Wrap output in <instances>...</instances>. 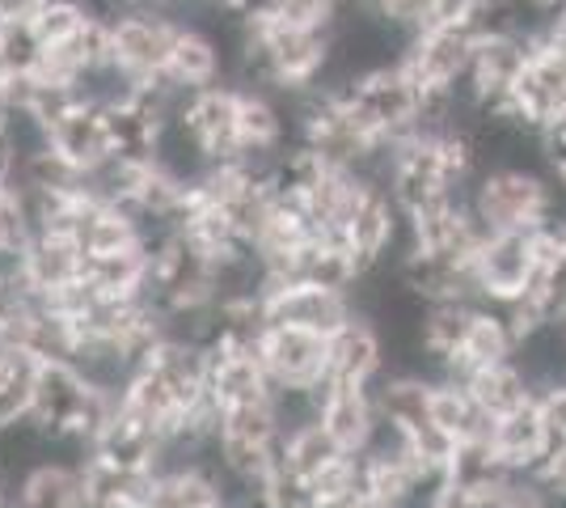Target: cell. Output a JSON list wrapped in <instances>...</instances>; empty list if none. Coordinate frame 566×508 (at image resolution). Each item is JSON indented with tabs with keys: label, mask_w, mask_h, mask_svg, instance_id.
<instances>
[{
	"label": "cell",
	"mask_w": 566,
	"mask_h": 508,
	"mask_svg": "<svg viewBox=\"0 0 566 508\" xmlns=\"http://www.w3.org/2000/svg\"><path fill=\"white\" fill-rule=\"evenodd\" d=\"M43 39L34 34L30 22H4L0 25V73L30 76L43 60Z\"/></svg>",
	"instance_id": "obj_20"
},
{
	"label": "cell",
	"mask_w": 566,
	"mask_h": 508,
	"mask_svg": "<svg viewBox=\"0 0 566 508\" xmlns=\"http://www.w3.org/2000/svg\"><path fill=\"white\" fill-rule=\"evenodd\" d=\"M317 419L338 440L343 454H368L385 433L377 390L355 386V382H326L317 390Z\"/></svg>",
	"instance_id": "obj_8"
},
{
	"label": "cell",
	"mask_w": 566,
	"mask_h": 508,
	"mask_svg": "<svg viewBox=\"0 0 566 508\" xmlns=\"http://www.w3.org/2000/svg\"><path fill=\"white\" fill-rule=\"evenodd\" d=\"M558 500H566V436H558L554 440V449H549V458H545L542 475H537Z\"/></svg>",
	"instance_id": "obj_24"
},
{
	"label": "cell",
	"mask_w": 566,
	"mask_h": 508,
	"mask_svg": "<svg viewBox=\"0 0 566 508\" xmlns=\"http://www.w3.org/2000/svg\"><path fill=\"white\" fill-rule=\"evenodd\" d=\"M259 356L275 390H322L331 382V339L305 326L266 322L259 335Z\"/></svg>",
	"instance_id": "obj_4"
},
{
	"label": "cell",
	"mask_w": 566,
	"mask_h": 508,
	"mask_svg": "<svg viewBox=\"0 0 566 508\" xmlns=\"http://www.w3.org/2000/svg\"><path fill=\"white\" fill-rule=\"evenodd\" d=\"M431 419L457 440V445H473L491 436V419L478 407V398L461 377H436L431 386Z\"/></svg>",
	"instance_id": "obj_17"
},
{
	"label": "cell",
	"mask_w": 566,
	"mask_h": 508,
	"mask_svg": "<svg viewBox=\"0 0 566 508\" xmlns=\"http://www.w3.org/2000/svg\"><path fill=\"white\" fill-rule=\"evenodd\" d=\"M563 508H566V500H563Z\"/></svg>",
	"instance_id": "obj_28"
},
{
	"label": "cell",
	"mask_w": 566,
	"mask_h": 508,
	"mask_svg": "<svg viewBox=\"0 0 566 508\" xmlns=\"http://www.w3.org/2000/svg\"><path fill=\"white\" fill-rule=\"evenodd\" d=\"M473 48H478V30L470 22L427 25L423 34H415L406 43L398 64L423 94H457L470 76Z\"/></svg>",
	"instance_id": "obj_3"
},
{
	"label": "cell",
	"mask_w": 566,
	"mask_h": 508,
	"mask_svg": "<svg viewBox=\"0 0 566 508\" xmlns=\"http://www.w3.org/2000/svg\"><path fill=\"white\" fill-rule=\"evenodd\" d=\"M81 267H85V250L72 234H34V242L25 246V280L34 292L76 284Z\"/></svg>",
	"instance_id": "obj_16"
},
{
	"label": "cell",
	"mask_w": 566,
	"mask_h": 508,
	"mask_svg": "<svg viewBox=\"0 0 566 508\" xmlns=\"http://www.w3.org/2000/svg\"><path fill=\"white\" fill-rule=\"evenodd\" d=\"M520 348L516 331H512V318L503 305H491V301H478L470 318V331H465V343L452 361L449 377H465L473 369H486V364L512 361Z\"/></svg>",
	"instance_id": "obj_15"
},
{
	"label": "cell",
	"mask_w": 566,
	"mask_h": 508,
	"mask_svg": "<svg viewBox=\"0 0 566 508\" xmlns=\"http://www.w3.org/2000/svg\"><path fill=\"white\" fill-rule=\"evenodd\" d=\"M554 263H566V246L549 229H537V234L499 229V234H486L482 246L473 250V292H478V301L507 310L520 297H528L537 276Z\"/></svg>",
	"instance_id": "obj_1"
},
{
	"label": "cell",
	"mask_w": 566,
	"mask_h": 508,
	"mask_svg": "<svg viewBox=\"0 0 566 508\" xmlns=\"http://www.w3.org/2000/svg\"><path fill=\"white\" fill-rule=\"evenodd\" d=\"M528 60H533V34H482L473 48L470 76L461 85V97L470 102V111L507 106Z\"/></svg>",
	"instance_id": "obj_7"
},
{
	"label": "cell",
	"mask_w": 566,
	"mask_h": 508,
	"mask_svg": "<svg viewBox=\"0 0 566 508\" xmlns=\"http://www.w3.org/2000/svg\"><path fill=\"white\" fill-rule=\"evenodd\" d=\"M495 508H563V500L542 479H507Z\"/></svg>",
	"instance_id": "obj_23"
},
{
	"label": "cell",
	"mask_w": 566,
	"mask_h": 508,
	"mask_svg": "<svg viewBox=\"0 0 566 508\" xmlns=\"http://www.w3.org/2000/svg\"><path fill=\"white\" fill-rule=\"evenodd\" d=\"M237 111H241V90L233 81H220L208 90H195L182 102V115L178 120L195 132L199 148L208 153V162H233L241 157V136H237Z\"/></svg>",
	"instance_id": "obj_9"
},
{
	"label": "cell",
	"mask_w": 566,
	"mask_h": 508,
	"mask_svg": "<svg viewBox=\"0 0 566 508\" xmlns=\"http://www.w3.org/2000/svg\"><path fill=\"white\" fill-rule=\"evenodd\" d=\"M90 4L85 0H48L34 18H30V25H34V34L43 39V48H55V43H64V39H72L81 25L90 22Z\"/></svg>",
	"instance_id": "obj_21"
},
{
	"label": "cell",
	"mask_w": 566,
	"mask_h": 508,
	"mask_svg": "<svg viewBox=\"0 0 566 508\" xmlns=\"http://www.w3.org/2000/svg\"><path fill=\"white\" fill-rule=\"evenodd\" d=\"M334 458H343V449H338V440L322 428V419H313L305 428H292V433H283V440H280V466L287 475L305 479V484L313 475H322Z\"/></svg>",
	"instance_id": "obj_19"
},
{
	"label": "cell",
	"mask_w": 566,
	"mask_h": 508,
	"mask_svg": "<svg viewBox=\"0 0 566 508\" xmlns=\"http://www.w3.org/2000/svg\"><path fill=\"white\" fill-rule=\"evenodd\" d=\"M262 314L266 322H287V326H305L331 339L338 326H347L359 305L352 289H334L317 280H287V284H266L262 292Z\"/></svg>",
	"instance_id": "obj_6"
},
{
	"label": "cell",
	"mask_w": 566,
	"mask_h": 508,
	"mask_svg": "<svg viewBox=\"0 0 566 508\" xmlns=\"http://www.w3.org/2000/svg\"><path fill=\"white\" fill-rule=\"evenodd\" d=\"M524 4H533L537 13H545V18H554L558 9H566V0H524Z\"/></svg>",
	"instance_id": "obj_26"
},
{
	"label": "cell",
	"mask_w": 566,
	"mask_h": 508,
	"mask_svg": "<svg viewBox=\"0 0 566 508\" xmlns=\"http://www.w3.org/2000/svg\"><path fill=\"white\" fill-rule=\"evenodd\" d=\"M13 500H18V508H90L81 466H69V462L34 466L25 479H18Z\"/></svg>",
	"instance_id": "obj_18"
},
{
	"label": "cell",
	"mask_w": 566,
	"mask_h": 508,
	"mask_svg": "<svg viewBox=\"0 0 566 508\" xmlns=\"http://www.w3.org/2000/svg\"><path fill=\"white\" fill-rule=\"evenodd\" d=\"M220 22L216 25L182 22L174 55H169L166 73H161L169 85H178V90H208V85L229 81V48L220 39Z\"/></svg>",
	"instance_id": "obj_11"
},
{
	"label": "cell",
	"mask_w": 566,
	"mask_h": 508,
	"mask_svg": "<svg viewBox=\"0 0 566 508\" xmlns=\"http://www.w3.org/2000/svg\"><path fill=\"white\" fill-rule=\"evenodd\" d=\"M486 445H491V454H495L503 475H512V479H537L545 458H549V449H554V433H549V424H545L537 403H533L528 412L495 419Z\"/></svg>",
	"instance_id": "obj_10"
},
{
	"label": "cell",
	"mask_w": 566,
	"mask_h": 508,
	"mask_svg": "<svg viewBox=\"0 0 566 508\" xmlns=\"http://www.w3.org/2000/svg\"><path fill=\"white\" fill-rule=\"evenodd\" d=\"M359 4H368L380 22L401 30L406 39L423 34L431 18H436V0H359Z\"/></svg>",
	"instance_id": "obj_22"
},
{
	"label": "cell",
	"mask_w": 566,
	"mask_h": 508,
	"mask_svg": "<svg viewBox=\"0 0 566 508\" xmlns=\"http://www.w3.org/2000/svg\"><path fill=\"white\" fill-rule=\"evenodd\" d=\"M48 0H0V22H30Z\"/></svg>",
	"instance_id": "obj_25"
},
{
	"label": "cell",
	"mask_w": 566,
	"mask_h": 508,
	"mask_svg": "<svg viewBox=\"0 0 566 508\" xmlns=\"http://www.w3.org/2000/svg\"><path fill=\"white\" fill-rule=\"evenodd\" d=\"M385 369H389V339L368 314H355L331 335V382L377 386Z\"/></svg>",
	"instance_id": "obj_12"
},
{
	"label": "cell",
	"mask_w": 566,
	"mask_h": 508,
	"mask_svg": "<svg viewBox=\"0 0 566 508\" xmlns=\"http://www.w3.org/2000/svg\"><path fill=\"white\" fill-rule=\"evenodd\" d=\"M558 331H563V348H566V322H558Z\"/></svg>",
	"instance_id": "obj_27"
},
{
	"label": "cell",
	"mask_w": 566,
	"mask_h": 508,
	"mask_svg": "<svg viewBox=\"0 0 566 508\" xmlns=\"http://www.w3.org/2000/svg\"><path fill=\"white\" fill-rule=\"evenodd\" d=\"M182 22L169 9H123L111 18V51L123 73L153 81L166 73Z\"/></svg>",
	"instance_id": "obj_5"
},
{
	"label": "cell",
	"mask_w": 566,
	"mask_h": 508,
	"mask_svg": "<svg viewBox=\"0 0 566 508\" xmlns=\"http://www.w3.org/2000/svg\"><path fill=\"white\" fill-rule=\"evenodd\" d=\"M461 382L470 386V394L478 398V407L486 412L491 424H495V419H507V415H516V412H528V407L537 403V394H542V386L533 382V373H528L516 356H512V361L486 364V369H473Z\"/></svg>",
	"instance_id": "obj_14"
},
{
	"label": "cell",
	"mask_w": 566,
	"mask_h": 508,
	"mask_svg": "<svg viewBox=\"0 0 566 508\" xmlns=\"http://www.w3.org/2000/svg\"><path fill=\"white\" fill-rule=\"evenodd\" d=\"M48 145L69 162L72 169L90 174L97 169L115 148H111V136H106V120H102V106L97 102H76L69 106L55 123H48Z\"/></svg>",
	"instance_id": "obj_13"
},
{
	"label": "cell",
	"mask_w": 566,
	"mask_h": 508,
	"mask_svg": "<svg viewBox=\"0 0 566 508\" xmlns=\"http://www.w3.org/2000/svg\"><path fill=\"white\" fill-rule=\"evenodd\" d=\"M470 208L491 234H537L554 220L558 183L542 166H482L470 183Z\"/></svg>",
	"instance_id": "obj_2"
}]
</instances>
